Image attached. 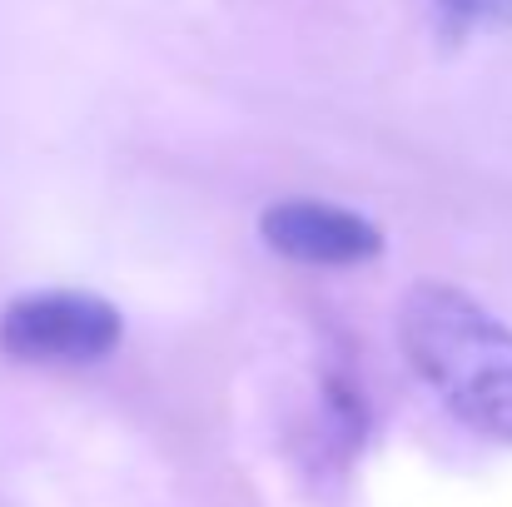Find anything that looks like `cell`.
I'll return each instance as SVG.
<instances>
[{
  "mask_svg": "<svg viewBox=\"0 0 512 507\" xmlns=\"http://www.w3.org/2000/svg\"><path fill=\"white\" fill-rule=\"evenodd\" d=\"M120 338V309L80 289L25 294L0 314V348L20 363H100L120 348Z\"/></svg>",
  "mask_w": 512,
  "mask_h": 507,
  "instance_id": "2",
  "label": "cell"
},
{
  "mask_svg": "<svg viewBox=\"0 0 512 507\" xmlns=\"http://www.w3.org/2000/svg\"><path fill=\"white\" fill-rule=\"evenodd\" d=\"M438 5H448L453 15L478 20V25H512V0H438Z\"/></svg>",
  "mask_w": 512,
  "mask_h": 507,
  "instance_id": "4",
  "label": "cell"
},
{
  "mask_svg": "<svg viewBox=\"0 0 512 507\" xmlns=\"http://www.w3.org/2000/svg\"><path fill=\"white\" fill-rule=\"evenodd\" d=\"M398 343L453 418L512 448V329L473 294L423 279L398 304Z\"/></svg>",
  "mask_w": 512,
  "mask_h": 507,
  "instance_id": "1",
  "label": "cell"
},
{
  "mask_svg": "<svg viewBox=\"0 0 512 507\" xmlns=\"http://www.w3.org/2000/svg\"><path fill=\"white\" fill-rule=\"evenodd\" d=\"M259 239L314 269H353L383 254V229L353 209L324 204V199H279L259 214Z\"/></svg>",
  "mask_w": 512,
  "mask_h": 507,
  "instance_id": "3",
  "label": "cell"
}]
</instances>
